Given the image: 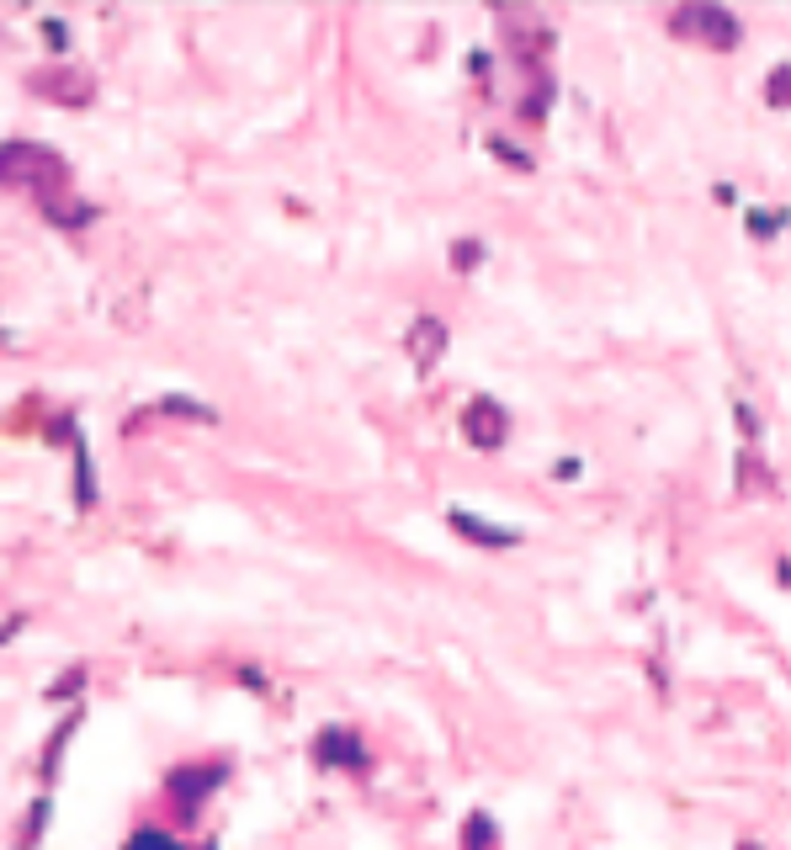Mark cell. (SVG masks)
<instances>
[{
  "label": "cell",
  "instance_id": "1",
  "mask_svg": "<svg viewBox=\"0 0 791 850\" xmlns=\"http://www.w3.org/2000/svg\"><path fill=\"white\" fill-rule=\"evenodd\" d=\"M680 37H696L706 48H733L738 43V22H733L723 6H685V11H674L670 22Z\"/></svg>",
  "mask_w": 791,
  "mask_h": 850
},
{
  "label": "cell",
  "instance_id": "2",
  "mask_svg": "<svg viewBox=\"0 0 791 850\" xmlns=\"http://www.w3.org/2000/svg\"><path fill=\"white\" fill-rule=\"evenodd\" d=\"M314 760H319V765H336V771H362L366 750L351 729H325L314 739Z\"/></svg>",
  "mask_w": 791,
  "mask_h": 850
},
{
  "label": "cell",
  "instance_id": "3",
  "mask_svg": "<svg viewBox=\"0 0 791 850\" xmlns=\"http://www.w3.org/2000/svg\"><path fill=\"white\" fill-rule=\"evenodd\" d=\"M462 431H468L473 447H499L505 442V410L494 399H473L468 415H462Z\"/></svg>",
  "mask_w": 791,
  "mask_h": 850
},
{
  "label": "cell",
  "instance_id": "4",
  "mask_svg": "<svg viewBox=\"0 0 791 850\" xmlns=\"http://www.w3.org/2000/svg\"><path fill=\"white\" fill-rule=\"evenodd\" d=\"M452 526L462 532V537H473V543H484V547H516L520 543L510 526H488V521L468 516V511H452Z\"/></svg>",
  "mask_w": 791,
  "mask_h": 850
},
{
  "label": "cell",
  "instance_id": "5",
  "mask_svg": "<svg viewBox=\"0 0 791 850\" xmlns=\"http://www.w3.org/2000/svg\"><path fill=\"white\" fill-rule=\"evenodd\" d=\"M441 346H447V330L436 325V319H420L415 330H409V351H415V362L430 367L436 357H441Z\"/></svg>",
  "mask_w": 791,
  "mask_h": 850
},
{
  "label": "cell",
  "instance_id": "6",
  "mask_svg": "<svg viewBox=\"0 0 791 850\" xmlns=\"http://www.w3.org/2000/svg\"><path fill=\"white\" fill-rule=\"evenodd\" d=\"M218 782H223V771H176V776H171V792H176V797H186V803H197V797H202V792H213Z\"/></svg>",
  "mask_w": 791,
  "mask_h": 850
},
{
  "label": "cell",
  "instance_id": "7",
  "mask_svg": "<svg viewBox=\"0 0 791 850\" xmlns=\"http://www.w3.org/2000/svg\"><path fill=\"white\" fill-rule=\"evenodd\" d=\"M494 846H499V835H494L488 814H473L468 829H462V850H494Z\"/></svg>",
  "mask_w": 791,
  "mask_h": 850
},
{
  "label": "cell",
  "instance_id": "8",
  "mask_svg": "<svg viewBox=\"0 0 791 850\" xmlns=\"http://www.w3.org/2000/svg\"><path fill=\"white\" fill-rule=\"evenodd\" d=\"M160 410H171V415H186V421H202V425H213L218 415L208 410V404H197V399H182V394H171Z\"/></svg>",
  "mask_w": 791,
  "mask_h": 850
},
{
  "label": "cell",
  "instance_id": "9",
  "mask_svg": "<svg viewBox=\"0 0 791 850\" xmlns=\"http://www.w3.org/2000/svg\"><path fill=\"white\" fill-rule=\"evenodd\" d=\"M122 850H182V846H176L165 829H139V835H133V840H128Z\"/></svg>",
  "mask_w": 791,
  "mask_h": 850
},
{
  "label": "cell",
  "instance_id": "10",
  "mask_svg": "<svg viewBox=\"0 0 791 850\" xmlns=\"http://www.w3.org/2000/svg\"><path fill=\"white\" fill-rule=\"evenodd\" d=\"M765 96H770L776 107H791V64H781V69L770 75V86H765Z\"/></svg>",
  "mask_w": 791,
  "mask_h": 850
},
{
  "label": "cell",
  "instance_id": "11",
  "mask_svg": "<svg viewBox=\"0 0 791 850\" xmlns=\"http://www.w3.org/2000/svg\"><path fill=\"white\" fill-rule=\"evenodd\" d=\"M479 261V244H457V266H473Z\"/></svg>",
  "mask_w": 791,
  "mask_h": 850
},
{
  "label": "cell",
  "instance_id": "12",
  "mask_svg": "<svg viewBox=\"0 0 791 850\" xmlns=\"http://www.w3.org/2000/svg\"><path fill=\"white\" fill-rule=\"evenodd\" d=\"M744 850H755V846H744Z\"/></svg>",
  "mask_w": 791,
  "mask_h": 850
}]
</instances>
